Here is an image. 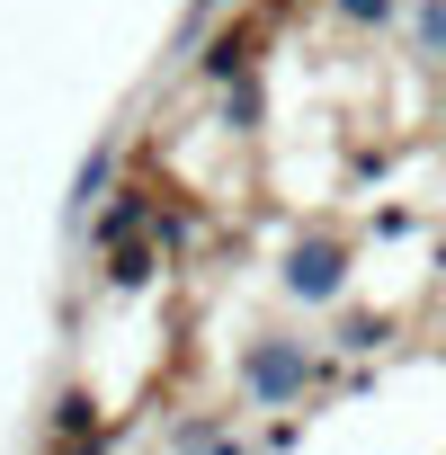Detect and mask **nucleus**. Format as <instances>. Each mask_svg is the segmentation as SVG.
I'll return each instance as SVG.
<instances>
[{
  "label": "nucleus",
  "mask_w": 446,
  "mask_h": 455,
  "mask_svg": "<svg viewBox=\"0 0 446 455\" xmlns=\"http://www.w3.org/2000/svg\"><path fill=\"white\" fill-rule=\"evenodd\" d=\"M410 45L428 63H446V0H419V10H410Z\"/></svg>",
  "instance_id": "5"
},
{
  "label": "nucleus",
  "mask_w": 446,
  "mask_h": 455,
  "mask_svg": "<svg viewBox=\"0 0 446 455\" xmlns=\"http://www.w3.org/2000/svg\"><path fill=\"white\" fill-rule=\"evenodd\" d=\"M54 428H63V437H99V402H90V393L72 384V393L54 402Z\"/></svg>",
  "instance_id": "6"
},
{
  "label": "nucleus",
  "mask_w": 446,
  "mask_h": 455,
  "mask_svg": "<svg viewBox=\"0 0 446 455\" xmlns=\"http://www.w3.org/2000/svg\"><path fill=\"white\" fill-rule=\"evenodd\" d=\"M393 10H402V0H339V19H348V28H384Z\"/></svg>",
  "instance_id": "11"
},
{
  "label": "nucleus",
  "mask_w": 446,
  "mask_h": 455,
  "mask_svg": "<svg viewBox=\"0 0 446 455\" xmlns=\"http://www.w3.org/2000/svg\"><path fill=\"white\" fill-rule=\"evenodd\" d=\"M242 72H251V36H223L205 54V81H242Z\"/></svg>",
  "instance_id": "8"
},
{
  "label": "nucleus",
  "mask_w": 446,
  "mask_h": 455,
  "mask_svg": "<svg viewBox=\"0 0 446 455\" xmlns=\"http://www.w3.org/2000/svg\"><path fill=\"white\" fill-rule=\"evenodd\" d=\"M304 384H313V348H304V339H251V357H242V393H251L259 411L304 402Z\"/></svg>",
  "instance_id": "1"
},
{
  "label": "nucleus",
  "mask_w": 446,
  "mask_h": 455,
  "mask_svg": "<svg viewBox=\"0 0 446 455\" xmlns=\"http://www.w3.org/2000/svg\"><path fill=\"white\" fill-rule=\"evenodd\" d=\"M108 179H116V152L99 143V152L81 161V179H72V214H81V223H90V196H108Z\"/></svg>",
  "instance_id": "4"
},
{
  "label": "nucleus",
  "mask_w": 446,
  "mask_h": 455,
  "mask_svg": "<svg viewBox=\"0 0 446 455\" xmlns=\"http://www.w3.org/2000/svg\"><path fill=\"white\" fill-rule=\"evenodd\" d=\"M143 223H152V196H143V188H116V196L99 205V223H90V233H99V251H125Z\"/></svg>",
  "instance_id": "3"
},
{
  "label": "nucleus",
  "mask_w": 446,
  "mask_h": 455,
  "mask_svg": "<svg viewBox=\"0 0 446 455\" xmlns=\"http://www.w3.org/2000/svg\"><path fill=\"white\" fill-rule=\"evenodd\" d=\"M108 259H116V268H108V286H143V277L161 268V259H152V251H134V242H125V251H108Z\"/></svg>",
  "instance_id": "10"
},
{
  "label": "nucleus",
  "mask_w": 446,
  "mask_h": 455,
  "mask_svg": "<svg viewBox=\"0 0 446 455\" xmlns=\"http://www.w3.org/2000/svg\"><path fill=\"white\" fill-rule=\"evenodd\" d=\"M223 116H233V125H259V81H251V72L223 81Z\"/></svg>",
  "instance_id": "9"
},
{
  "label": "nucleus",
  "mask_w": 446,
  "mask_h": 455,
  "mask_svg": "<svg viewBox=\"0 0 446 455\" xmlns=\"http://www.w3.org/2000/svg\"><path fill=\"white\" fill-rule=\"evenodd\" d=\"M214 455H251V446H242V437H214Z\"/></svg>",
  "instance_id": "13"
},
{
  "label": "nucleus",
  "mask_w": 446,
  "mask_h": 455,
  "mask_svg": "<svg viewBox=\"0 0 446 455\" xmlns=\"http://www.w3.org/2000/svg\"><path fill=\"white\" fill-rule=\"evenodd\" d=\"M384 339H393V322H384V313H348V322H339V348H357V357H366V348H384Z\"/></svg>",
  "instance_id": "7"
},
{
  "label": "nucleus",
  "mask_w": 446,
  "mask_h": 455,
  "mask_svg": "<svg viewBox=\"0 0 446 455\" xmlns=\"http://www.w3.org/2000/svg\"><path fill=\"white\" fill-rule=\"evenodd\" d=\"M348 286V242L339 233H304L295 251H286V295L295 304H331Z\"/></svg>",
  "instance_id": "2"
},
{
  "label": "nucleus",
  "mask_w": 446,
  "mask_h": 455,
  "mask_svg": "<svg viewBox=\"0 0 446 455\" xmlns=\"http://www.w3.org/2000/svg\"><path fill=\"white\" fill-rule=\"evenodd\" d=\"M63 455H108V437H72V446H63Z\"/></svg>",
  "instance_id": "12"
}]
</instances>
